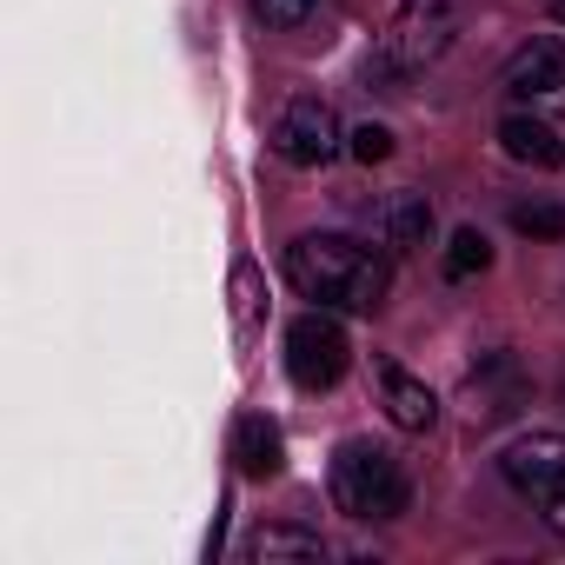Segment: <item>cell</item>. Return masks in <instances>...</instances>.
Segmentation results:
<instances>
[{"label": "cell", "instance_id": "cell-1", "mask_svg": "<svg viewBox=\"0 0 565 565\" xmlns=\"http://www.w3.org/2000/svg\"><path fill=\"white\" fill-rule=\"evenodd\" d=\"M287 279L327 313H380L393 287V253L353 233H300L287 246Z\"/></svg>", "mask_w": 565, "mask_h": 565}, {"label": "cell", "instance_id": "cell-2", "mask_svg": "<svg viewBox=\"0 0 565 565\" xmlns=\"http://www.w3.org/2000/svg\"><path fill=\"white\" fill-rule=\"evenodd\" d=\"M406 499H413V486H406V472H399V459H393L386 446L347 439V446L333 452V505H340L347 519L380 525V519H399Z\"/></svg>", "mask_w": 565, "mask_h": 565}, {"label": "cell", "instance_id": "cell-3", "mask_svg": "<svg viewBox=\"0 0 565 565\" xmlns=\"http://www.w3.org/2000/svg\"><path fill=\"white\" fill-rule=\"evenodd\" d=\"M499 472L512 492H525L552 532H565V433H525L499 452Z\"/></svg>", "mask_w": 565, "mask_h": 565}, {"label": "cell", "instance_id": "cell-4", "mask_svg": "<svg viewBox=\"0 0 565 565\" xmlns=\"http://www.w3.org/2000/svg\"><path fill=\"white\" fill-rule=\"evenodd\" d=\"M459 41V14H452V0H399V14L386 21V67L399 74H419L433 61H446V47Z\"/></svg>", "mask_w": 565, "mask_h": 565}, {"label": "cell", "instance_id": "cell-5", "mask_svg": "<svg viewBox=\"0 0 565 565\" xmlns=\"http://www.w3.org/2000/svg\"><path fill=\"white\" fill-rule=\"evenodd\" d=\"M347 366H353V347H347V333H340V320L327 307L320 313H300L287 327V373H294V386L327 393V386L347 380Z\"/></svg>", "mask_w": 565, "mask_h": 565}, {"label": "cell", "instance_id": "cell-6", "mask_svg": "<svg viewBox=\"0 0 565 565\" xmlns=\"http://www.w3.org/2000/svg\"><path fill=\"white\" fill-rule=\"evenodd\" d=\"M340 114L320 100V94H300V100H287V114L273 120V153L287 160V167H327L333 153H340Z\"/></svg>", "mask_w": 565, "mask_h": 565}, {"label": "cell", "instance_id": "cell-7", "mask_svg": "<svg viewBox=\"0 0 565 565\" xmlns=\"http://www.w3.org/2000/svg\"><path fill=\"white\" fill-rule=\"evenodd\" d=\"M519 107H565V41H532L505 61L499 81Z\"/></svg>", "mask_w": 565, "mask_h": 565}, {"label": "cell", "instance_id": "cell-8", "mask_svg": "<svg viewBox=\"0 0 565 565\" xmlns=\"http://www.w3.org/2000/svg\"><path fill=\"white\" fill-rule=\"evenodd\" d=\"M239 558L246 565H320L327 558V539L320 532H300V525H259L239 539Z\"/></svg>", "mask_w": 565, "mask_h": 565}, {"label": "cell", "instance_id": "cell-9", "mask_svg": "<svg viewBox=\"0 0 565 565\" xmlns=\"http://www.w3.org/2000/svg\"><path fill=\"white\" fill-rule=\"evenodd\" d=\"M499 147H505V160L539 167V173H558V167H565V140H558L539 114H525V107L499 120Z\"/></svg>", "mask_w": 565, "mask_h": 565}, {"label": "cell", "instance_id": "cell-10", "mask_svg": "<svg viewBox=\"0 0 565 565\" xmlns=\"http://www.w3.org/2000/svg\"><path fill=\"white\" fill-rule=\"evenodd\" d=\"M380 246L386 253L433 246V206H426V193H386V206H380Z\"/></svg>", "mask_w": 565, "mask_h": 565}, {"label": "cell", "instance_id": "cell-11", "mask_svg": "<svg viewBox=\"0 0 565 565\" xmlns=\"http://www.w3.org/2000/svg\"><path fill=\"white\" fill-rule=\"evenodd\" d=\"M380 386H386V419H393L399 433H433L439 399H433L426 380H413L406 366H380Z\"/></svg>", "mask_w": 565, "mask_h": 565}, {"label": "cell", "instance_id": "cell-12", "mask_svg": "<svg viewBox=\"0 0 565 565\" xmlns=\"http://www.w3.org/2000/svg\"><path fill=\"white\" fill-rule=\"evenodd\" d=\"M279 459H287V446H279V426H273L266 413H246V419L233 426V466H239V479H273Z\"/></svg>", "mask_w": 565, "mask_h": 565}, {"label": "cell", "instance_id": "cell-13", "mask_svg": "<svg viewBox=\"0 0 565 565\" xmlns=\"http://www.w3.org/2000/svg\"><path fill=\"white\" fill-rule=\"evenodd\" d=\"M259 313H266L259 266H253V259H239V266H233V340H239V347L259 333Z\"/></svg>", "mask_w": 565, "mask_h": 565}, {"label": "cell", "instance_id": "cell-14", "mask_svg": "<svg viewBox=\"0 0 565 565\" xmlns=\"http://www.w3.org/2000/svg\"><path fill=\"white\" fill-rule=\"evenodd\" d=\"M492 266V239L479 233V226H459L452 239H446V279H472V273H486Z\"/></svg>", "mask_w": 565, "mask_h": 565}, {"label": "cell", "instance_id": "cell-15", "mask_svg": "<svg viewBox=\"0 0 565 565\" xmlns=\"http://www.w3.org/2000/svg\"><path fill=\"white\" fill-rule=\"evenodd\" d=\"M512 226L525 239H565V206L558 200H519L512 206Z\"/></svg>", "mask_w": 565, "mask_h": 565}, {"label": "cell", "instance_id": "cell-16", "mask_svg": "<svg viewBox=\"0 0 565 565\" xmlns=\"http://www.w3.org/2000/svg\"><path fill=\"white\" fill-rule=\"evenodd\" d=\"M347 153H353L360 167H380V160H393V134H386L380 120H366V127L347 134Z\"/></svg>", "mask_w": 565, "mask_h": 565}, {"label": "cell", "instance_id": "cell-17", "mask_svg": "<svg viewBox=\"0 0 565 565\" xmlns=\"http://www.w3.org/2000/svg\"><path fill=\"white\" fill-rule=\"evenodd\" d=\"M313 8L320 0H253V14L266 28H300V21H313Z\"/></svg>", "mask_w": 565, "mask_h": 565}, {"label": "cell", "instance_id": "cell-18", "mask_svg": "<svg viewBox=\"0 0 565 565\" xmlns=\"http://www.w3.org/2000/svg\"><path fill=\"white\" fill-rule=\"evenodd\" d=\"M545 14H552V21H565V0H545Z\"/></svg>", "mask_w": 565, "mask_h": 565}]
</instances>
